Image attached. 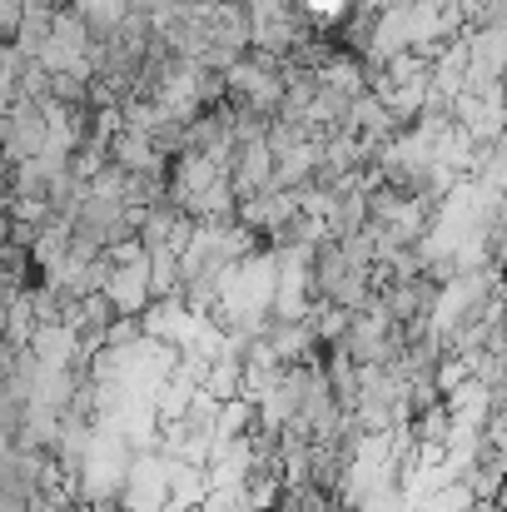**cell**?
<instances>
[{
    "mask_svg": "<svg viewBox=\"0 0 507 512\" xmlns=\"http://www.w3.org/2000/svg\"><path fill=\"white\" fill-rule=\"evenodd\" d=\"M20 35V0H0V45H15Z\"/></svg>",
    "mask_w": 507,
    "mask_h": 512,
    "instance_id": "cell-6",
    "label": "cell"
},
{
    "mask_svg": "<svg viewBox=\"0 0 507 512\" xmlns=\"http://www.w3.org/2000/svg\"><path fill=\"white\" fill-rule=\"evenodd\" d=\"M80 512H125L115 498H100V503H80Z\"/></svg>",
    "mask_w": 507,
    "mask_h": 512,
    "instance_id": "cell-7",
    "label": "cell"
},
{
    "mask_svg": "<svg viewBox=\"0 0 507 512\" xmlns=\"http://www.w3.org/2000/svg\"><path fill=\"white\" fill-rule=\"evenodd\" d=\"M65 10H75V20L85 25V35L100 45L120 30V20L135 10V0H65Z\"/></svg>",
    "mask_w": 507,
    "mask_h": 512,
    "instance_id": "cell-2",
    "label": "cell"
},
{
    "mask_svg": "<svg viewBox=\"0 0 507 512\" xmlns=\"http://www.w3.org/2000/svg\"><path fill=\"white\" fill-rule=\"evenodd\" d=\"M0 353H5V314H0Z\"/></svg>",
    "mask_w": 507,
    "mask_h": 512,
    "instance_id": "cell-8",
    "label": "cell"
},
{
    "mask_svg": "<svg viewBox=\"0 0 507 512\" xmlns=\"http://www.w3.org/2000/svg\"><path fill=\"white\" fill-rule=\"evenodd\" d=\"M105 299H110L115 314H135V319H140V314L155 304V294H150V259H145V264H130V269H110Z\"/></svg>",
    "mask_w": 507,
    "mask_h": 512,
    "instance_id": "cell-1",
    "label": "cell"
},
{
    "mask_svg": "<svg viewBox=\"0 0 507 512\" xmlns=\"http://www.w3.org/2000/svg\"><path fill=\"white\" fill-rule=\"evenodd\" d=\"M314 80H319L324 90L348 95V100L368 90V70H363V60H358V55H348V50H329V55H324V65L314 70Z\"/></svg>",
    "mask_w": 507,
    "mask_h": 512,
    "instance_id": "cell-3",
    "label": "cell"
},
{
    "mask_svg": "<svg viewBox=\"0 0 507 512\" xmlns=\"http://www.w3.org/2000/svg\"><path fill=\"white\" fill-rule=\"evenodd\" d=\"M279 512H329V493L324 488H299V493H289V503Z\"/></svg>",
    "mask_w": 507,
    "mask_h": 512,
    "instance_id": "cell-5",
    "label": "cell"
},
{
    "mask_svg": "<svg viewBox=\"0 0 507 512\" xmlns=\"http://www.w3.org/2000/svg\"><path fill=\"white\" fill-rule=\"evenodd\" d=\"M140 343H145V319H135V314H115L110 329L100 334V348H110V353H130Z\"/></svg>",
    "mask_w": 507,
    "mask_h": 512,
    "instance_id": "cell-4",
    "label": "cell"
}]
</instances>
